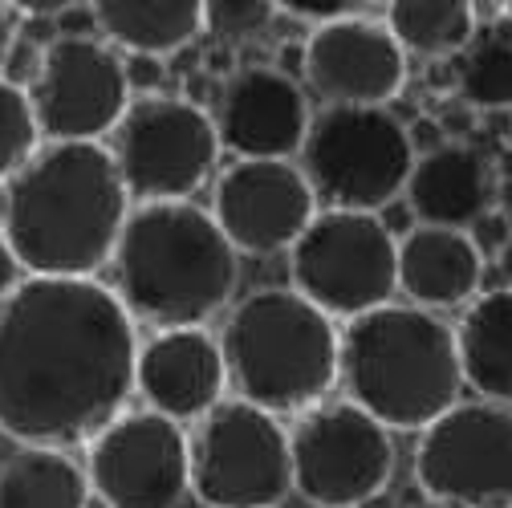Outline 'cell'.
Masks as SVG:
<instances>
[{
    "label": "cell",
    "instance_id": "6da1fadb",
    "mask_svg": "<svg viewBox=\"0 0 512 508\" xmlns=\"http://www.w3.org/2000/svg\"><path fill=\"white\" fill-rule=\"evenodd\" d=\"M139 334L102 281L25 277L0 305V435L70 452L135 395Z\"/></svg>",
    "mask_w": 512,
    "mask_h": 508
},
{
    "label": "cell",
    "instance_id": "7a4b0ae2",
    "mask_svg": "<svg viewBox=\"0 0 512 508\" xmlns=\"http://www.w3.org/2000/svg\"><path fill=\"white\" fill-rule=\"evenodd\" d=\"M131 208L106 143H41L5 183L0 236L25 277L98 281Z\"/></svg>",
    "mask_w": 512,
    "mask_h": 508
},
{
    "label": "cell",
    "instance_id": "3957f363",
    "mask_svg": "<svg viewBox=\"0 0 512 508\" xmlns=\"http://www.w3.org/2000/svg\"><path fill=\"white\" fill-rule=\"evenodd\" d=\"M114 297L135 326L204 330L232 301L240 257L200 204H139L114 244Z\"/></svg>",
    "mask_w": 512,
    "mask_h": 508
},
{
    "label": "cell",
    "instance_id": "277c9868",
    "mask_svg": "<svg viewBox=\"0 0 512 508\" xmlns=\"http://www.w3.org/2000/svg\"><path fill=\"white\" fill-rule=\"evenodd\" d=\"M338 383L387 431H427L460 403L456 326L419 305H378L338 330Z\"/></svg>",
    "mask_w": 512,
    "mask_h": 508
},
{
    "label": "cell",
    "instance_id": "5b68a950",
    "mask_svg": "<svg viewBox=\"0 0 512 508\" xmlns=\"http://www.w3.org/2000/svg\"><path fill=\"white\" fill-rule=\"evenodd\" d=\"M216 342L236 399L277 419L326 403L338 383V326L293 289L236 301Z\"/></svg>",
    "mask_w": 512,
    "mask_h": 508
},
{
    "label": "cell",
    "instance_id": "8992f818",
    "mask_svg": "<svg viewBox=\"0 0 512 508\" xmlns=\"http://www.w3.org/2000/svg\"><path fill=\"white\" fill-rule=\"evenodd\" d=\"M415 167L411 131L378 106H322L301 143V175L317 208L370 212L391 208Z\"/></svg>",
    "mask_w": 512,
    "mask_h": 508
},
{
    "label": "cell",
    "instance_id": "52a82bcc",
    "mask_svg": "<svg viewBox=\"0 0 512 508\" xmlns=\"http://www.w3.org/2000/svg\"><path fill=\"white\" fill-rule=\"evenodd\" d=\"M395 261L399 240L382 216L317 208L289 248V289L322 309L330 322H354L378 305H391L399 289Z\"/></svg>",
    "mask_w": 512,
    "mask_h": 508
},
{
    "label": "cell",
    "instance_id": "ba28073f",
    "mask_svg": "<svg viewBox=\"0 0 512 508\" xmlns=\"http://www.w3.org/2000/svg\"><path fill=\"white\" fill-rule=\"evenodd\" d=\"M106 151L135 208L191 200L220 163V139L208 110L171 94L131 98Z\"/></svg>",
    "mask_w": 512,
    "mask_h": 508
},
{
    "label": "cell",
    "instance_id": "9c48e42d",
    "mask_svg": "<svg viewBox=\"0 0 512 508\" xmlns=\"http://www.w3.org/2000/svg\"><path fill=\"white\" fill-rule=\"evenodd\" d=\"M187 468L204 508H281L293 492L289 427L244 399H224L187 431Z\"/></svg>",
    "mask_w": 512,
    "mask_h": 508
},
{
    "label": "cell",
    "instance_id": "30bf717a",
    "mask_svg": "<svg viewBox=\"0 0 512 508\" xmlns=\"http://www.w3.org/2000/svg\"><path fill=\"white\" fill-rule=\"evenodd\" d=\"M293 492L313 508H362L395 476L391 431L346 399L317 403L289 427Z\"/></svg>",
    "mask_w": 512,
    "mask_h": 508
},
{
    "label": "cell",
    "instance_id": "8fae6325",
    "mask_svg": "<svg viewBox=\"0 0 512 508\" xmlns=\"http://www.w3.org/2000/svg\"><path fill=\"white\" fill-rule=\"evenodd\" d=\"M25 94L41 143H102L131 106L122 53L90 33H57L45 41Z\"/></svg>",
    "mask_w": 512,
    "mask_h": 508
},
{
    "label": "cell",
    "instance_id": "7c38bea8",
    "mask_svg": "<svg viewBox=\"0 0 512 508\" xmlns=\"http://www.w3.org/2000/svg\"><path fill=\"white\" fill-rule=\"evenodd\" d=\"M415 480L452 508H512V411L472 399L419 431Z\"/></svg>",
    "mask_w": 512,
    "mask_h": 508
},
{
    "label": "cell",
    "instance_id": "4fadbf2b",
    "mask_svg": "<svg viewBox=\"0 0 512 508\" xmlns=\"http://www.w3.org/2000/svg\"><path fill=\"white\" fill-rule=\"evenodd\" d=\"M82 468L106 508H179L191 496L187 431L155 411H122L86 443Z\"/></svg>",
    "mask_w": 512,
    "mask_h": 508
},
{
    "label": "cell",
    "instance_id": "5bb4252c",
    "mask_svg": "<svg viewBox=\"0 0 512 508\" xmlns=\"http://www.w3.org/2000/svg\"><path fill=\"white\" fill-rule=\"evenodd\" d=\"M208 212L236 257H273L297 244L317 216V200L301 167L236 159L220 171Z\"/></svg>",
    "mask_w": 512,
    "mask_h": 508
},
{
    "label": "cell",
    "instance_id": "9a60e30c",
    "mask_svg": "<svg viewBox=\"0 0 512 508\" xmlns=\"http://www.w3.org/2000/svg\"><path fill=\"white\" fill-rule=\"evenodd\" d=\"M220 151L252 163H289L309 131V102L301 86L273 66H240L212 90L208 110Z\"/></svg>",
    "mask_w": 512,
    "mask_h": 508
},
{
    "label": "cell",
    "instance_id": "2e32d148",
    "mask_svg": "<svg viewBox=\"0 0 512 508\" xmlns=\"http://www.w3.org/2000/svg\"><path fill=\"white\" fill-rule=\"evenodd\" d=\"M301 70L326 106L387 110V102H395L407 82V53L382 21L350 17L309 33Z\"/></svg>",
    "mask_w": 512,
    "mask_h": 508
},
{
    "label": "cell",
    "instance_id": "e0dca14e",
    "mask_svg": "<svg viewBox=\"0 0 512 508\" xmlns=\"http://www.w3.org/2000/svg\"><path fill=\"white\" fill-rule=\"evenodd\" d=\"M135 391L147 411L171 423H200L216 403H224L228 370L216 334L208 330H159L139 342Z\"/></svg>",
    "mask_w": 512,
    "mask_h": 508
},
{
    "label": "cell",
    "instance_id": "ac0fdd59",
    "mask_svg": "<svg viewBox=\"0 0 512 508\" xmlns=\"http://www.w3.org/2000/svg\"><path fill=\"white\" fill-rule=\"evenodd\" d=\"M395 281L407 305L431 313L460 309L476 301V289L484 281V252L468 232L415 224L411 232L399 236Z\"/></svg>",
    "mask_w": 512,
    "mask_h": 508
},
{
    "label": "cell",
    "instance_id": "d6986e66",
    "mask_svg": "<svg viewBox=\"0 0 512 508\" xmlns=\"http://www.w3.org/2000/svg\"><path fill=\"white\" fill-rule=\"evenodd\" d=\"M403 196L419 224L468 232L492 204L488 159L468 143H439L427 155H415Z\"/></svg>",
    "mask_w": 512,
    "mask_h": 508
},
{
    "label": "cell",
    "instance_id": "ffe728a7",
    "mask_svg": "<svg viewBox=\"0 0 512 508\" xmlns=\"http://www.w3.org/2000/svg\"><path fill=\"white\" fill-rule=\"evenodd\" d=\"M98 37L126 57H171L204 33L200 0H98Z\"/></svg>",
    "mask_w": 512,
    "mask_h": 508
},
{
    "label": "cell",
    "instance_id": "44dd1931",
    "mask_svg": "<svg viewBox=\"0 0 512 508\" xmlns=\"http://www.w3.org/2000/svg\"><path fill=\"white\" fill-rule=\"evenodd\" d=\"M456 354L464 383L496 407L512 411V285L476 297L460 326H456Z\"/></svg>",
    "mask_w": 512,
    "mask_h": 508
},
{
    "label": "cell",
    "instance_id": "7402d4cb",
    "mask_svg": "<svg viewBox=\"0 0 512 508\" xmlns=\"http://www.w3.org/2000/svg\"><path fill=\"white\" fill-rule=\"evenodd\" d=\"M0 508H90L86 468L57 448H17L0 460Z\"/></svg>",
    "mask_w": 512,
    "mask_h": 508
},
{
    "label": "cell",
    "instance_id": "603a6c76",
    "mask_svg": "<svg viewBox=\"0 0 512 508\" xmlns=\"http://www.w3.org/2000/svg\"><path fill=\"white\" fill-rule=\"evenodd\" d=\"M382 9H387L382 13L387 33L403 53L415 57H456L476 33V13L468 0H395Z\"/></svg>",
    "mask_w": 512,
    "mask_h": 508
},
{
    "label": "cell",
    "instance_id": "cb8c5ba5",
    "mask_svg": "<svg viewBox=\"0 0 512 508\" xmlns=\"http://www.w3.org/2000/svg\"><path fill=\"white\" fill-rule=\"evenodd\" d=\"M456 82L464 102L480 110H508L512 106V17L480 21L472 41L456 53Z\"/></svg>",
    "mask_w": 512,
    "mask_h": 508
},
{
    "label": "cell",
    "instance_id": "d4e9b609",
    "mask_svg": "<svg viewBox=\"0 0 512 508\" xmlns=\"http://www.w3.org/2000/svg\"><path fill=\"white\" fill-rule=\"evenodd\" d=\"M41 151V131L25 86L0 78V187H5Z\"/></svg>",
    "mask_w": 512,
    "mask_h": 508
},
{
    "label": "cell",
    "instance_id": "484cf974",
    "mask_svg": "<svg viewBox=\"0 0 512 508\" xmlns=\"http://www.w3.org/2000/svg\"><path fill=\"white\" fill-rule=\"evenodd\" d=\"M277 21L273 0H208L204 5V33H212L224 45H248L265 37Z\"/></svg>",
    "mask_w": 512,
    "mask_h": 508
},
{
    "label": "cell",
    "instance_id": "4316f807",
    "mask_svg": "<svg viewBox=\"0 0 512 508\" xmlns=\"http://www.w3.org/2000/svg\"><path fill=\"white\" fill-rule=\"evenodd\" d=\"M366 9H374V5H354V0H285V5H277V13H285L301 25H313V29H326V25L350 21V17H366Z\"/></svg>",
    "mask_w": 512,
    "mask_h": 508
},
{
    "label": "cell",
    "instance_id": "83f0119b",
    "mask_svg": "<svg viewBox=\"0 0 512 508\" xmlns=\"http://www.w3.org/2000/svg\"><path fill=\"white\" fill-rule=\"evenodd\" d=\"M122 70H126V86H131L135 98L159 94V82H163V61L159 57H122Z\"/></svg>",
    "mask_w": 512,
    "mask_h": 508
},
{
    "label": "cell",
    "instance_id": "f1b7e54d",
    "mask_svg": "<svg viewBox=\"0 0 512 508\" xmlns=\"http://www.w3.org/2000/svg\"><path fill=\"white\" fill-rule=\"evenodd\" d=\"M468 236L476 240V248L484 252V244H496V252L508 244V228H504V216L500 212H484L472 228H468Z\"/></svg>",
    "mask_w": 512,
    "mask_h": 508
},
{
    "label": "cell",
    "instance_id": "f546056e",
    "mask_svg": "<svg viewBox=\"0 0 512 508\" xmlns=\"http://www.w3.org/2000/svg\"><path fill=\"white\" fill-rule=\"evenodd\" d=\"M17 33H21V17L13 13V5H0V78H5V66H9L13 45H17Z\"/></svg>",
    "mask_w": 512,
    "mask_h": 508
},
{
    "label": "cell",
    "instance_id": "4dcf8cb0",
    "mask_svg": "<svg viewBox=\"0 0 512 508\" xmlns=\"http://www.w3.org/2000/svg\"><path fill=\"white\" fill-rule=\"evenodd\" d=\"M25 281V273H21V265H17V257L9 252V244H5V236H0V305H5L9 297H13V289Z\"/></svg>",
    "mask_w": 512,
    "mask_h": 508
},
{
    "label": "cell",
    "instance_id": "1f68e13d",
    "mask_svg": "<svg viewBox=\"0 0 512 508\" xmlns=\"http://www.w3.org/2000/svg\"><path fill=\"white\" fill-rule=\"evenodd\" d=\"M496 265H500V273H504V277L512 281V236H508V244H504V248L496 252Z\"/></svg>",
    "mask_w": 512,
    "mask_h": 508
},
{
    "label": "cell",
    "instance_id": "d6a6232c",
    "mask_svg": "<svg viewBox=\"0 0 512 508\" xmlns=\"http://www.w3.org/2000/svg\"><path fill=\"white\" fill-rule=\"evenodd\" d=\"M411 508H452V504H443V500H431V496H427V500H419V504H411Z\"/></svg>",
    "mask_w": 512,
    "mask_h": 508
},
{
    "label": "cell",
    "instance_id": "836d02e7",
    "mask_svg": "<svg viewBox=\"0 0 512 508\" xmlns=\"http://www.w3.org/2000/svg\"><path fill=\"white\" fill-rule=\"evenodd\" d=\"M504 9V17H512V0H508V5H500Z\"/></svg>",
    "mask_w": 512,
    "mask_h": 508
}]
</instances>
